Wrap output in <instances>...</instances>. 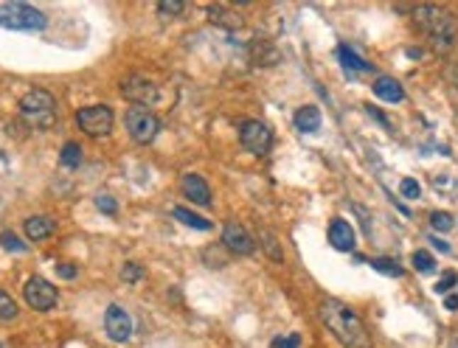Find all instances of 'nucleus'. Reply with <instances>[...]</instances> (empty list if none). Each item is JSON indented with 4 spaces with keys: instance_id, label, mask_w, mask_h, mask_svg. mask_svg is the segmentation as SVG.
I'll use <instances>...</instances> for the list:
<instances>
[{
    "instance_id": "nucleus-1",
    "label": "nucleus",
    "mask_w": 458,
    "mask_h": 348,
    "mask_svg": "<svg viewBox=\"0 0 458 348\" xmlns=\"http://www.w3.org/2000/svg\"><path fill=\"white\" fill-rule=\"evenodd\" d=\"M318 318L320 323L332 332V337L343 348H374L372 335L366 329V323L357 318V312L352 306H346L343 301L335 298H323L318 303Z\"/></svg>"
},
{
    "instance_id": "nucleus-2",
    "label": "nucleus",
    "mask_w": 458,
    "mask_h": 348,
    "mask_svg": "<svg viewBox=\"0 0 458 348\" xmlns=\"http://www.w3.org/2000/svg\"><path fill=\"white\" fill-rule=\"evenodd\" d=\"M413 20H416L419 31L428 34L436 54H450L453 51L458 26L456 17L447 9H442V6H419V9H413Z\"/></svg>"
},
{
    "instance_id": "nucleus-3",
    "label": "nucleus",
    "mask_w": 458,
    "mask_h": 348,
    "mask_svg": "<svg viewBox=\"0 0 458 348\" xmlns=\"http://www.w3.org/2000/svg\"><path fill=\"white\" fill-rule=\"evenodd\" d=\"M20 116L28 127L34 130H48L54 121H57V101L48 90H28L23 99H20Z\"/></svg>"
},
{
    "instance_id": "nucleus-4",
    "label": "nucleus",
    "mask_w": 458,
    "mask_h": 348,
    "mask_svg": "<svg viewBox=\"0 0 458 348\" xmlns=\"http://www.w3.org/2000/svg\"><path fill=\"white\" fill-rule=\"evenodd\" d=\"M48 26V17L28 6V3H3L0 6V28L9 31H43Z\"/></svg>"
},
{
    "instance_id": "nucleus-5",
    "label": "nucleus",
    "mask_w": 458,
    "mask_h": 348,
    "mask_svg": "<svg viewBox=\"0 0 458 348\" xmlns=\"http://www.w3.org/2000/svg\"><path fill=\"white\" fill-rule=\"evenodd\" d=\"M124 127H127V133L133 135L135 143H152L155 135L160 133V121H157V116H155L150 107H130L127 110V116H124Z\"/></svg>"
},
{
    "instance_id": "nucleus-6",
    "label": "nucleus",
    "mask_w": 458,
    "mask_h": 348,
    "mask_svg": "<svg viewBox=\"0 0 458 348\" xmlns=\"http://www.w3.org/2000/svg\"><path fill=\"white\" fill-rule=\"evenodd\" d=\"M77 124L82 133L101 138L113 133V110L107 104H93V107H82L77 113Z\"/></svg>"
},
{
    "instance_id": "nucleus-7",
    "label": "nucleus",
    "mask_w": 458,
    "mask_h": 348,
    "mask_svg": "<svg viewBox=\"0 0 458 348\" xmlns=\"http://www.w3.org/2000/svg\"><path fill=\"white\" fill-rule=\"evenodd\" d=\"M121 93H124V99L133 101L135 107H150V104H155V101L160 99L157 84L150 82L147 76H141V73H133V76L121 79Z\"/></svg>"
},
{
    "instance_id": "nucleus-8",
    "label": "nucleus",
    "mask_w": 458,
    "mask_h": 348,
    "mask_svg": "<svg viewBox=\"0 0 458 348\" xmlns=\"http://www.w3.org/2000/svg\"><path fill=\"white\" fill-rule=\"evenodd\" d=\"M239 143L250 152V155H267L270 152V146H273V133H270V127L267 124H262V121H242V127H239Z\"/></svg>"
},
{
    "instance_id": "nucleus-9",
    "label": "nucleus",
    "mask_w": 458,
    "mask_h": 348,
    "mask_svg": "<svg viewBox=\"0 0 458 348\" xmlns=\"http://www.w3.org/2000/svg\"><path fill=\"white\" fill-rule=\"evenodd\" d=\"M23 295H26V303L31 309H37V312H48V309L57 306V289H54V284H48V281L40 279V276L26 281Z\"/></svg>"
},
{
    "instance_id": "nucleus-10",
    "label": "nucleus",
    "mask_w": 458,
    "mask_h": 348,
    "mask_svg": "<svg viewBox=\"0 0 458 348\" xmlns=\"http://www.w3.org/2000/svg\"><path fill=\"white\" fill-rule=\"evenodd\" d=\"M104 332H107L110 340L127 343L130 335H133V318H130V312L124 306H118V303H110L107 312H104Z\"/></svg>"
},
{
    "instance_id": "nucleus-11",
    "label": "nucleus",
    "mask_w": 458,
    "mask_h": 348,
    "mask_svg": "<svg viewBox=\"0 0 458 348\" xmlns=\"http://www.w3.org/2000/svg\"><path fill=\"white\" fill-rule=\"evenodd\" d=\"M223 245L228 247L230 253H239V256H250L256 250L250 233L242 225H236V222H225V228H223Z\"/></svg>"
},
{
    "instance_id": "nucleus-12",
    "label": "nucleus",
    "mask_w": 458,
    "mask_h": 348,
    "mask_svg": "<svg viewBox=\"0 0 458 348\" xmlns=\"http://www.w3.org/2000/svg\"><path fill=\"white\" fill-rule=\"evenodd\" d=\"M180 189H183V194H186L189 203L203 206V208L211 206V189H208V183L200 174H186L183 183H180Z\"/></svg>"
},
{
    "instance_id": "nucleus-13",
    "label": "nucleus",
    "mask_w": 458,
    "mask_h": 348,
    "mask_svg": "<svg viewBox=\"0 0 458 348\" xmlns=\"http://www.w3.org/2000/svg\"><path fill=\"white\" fill-rule=\"evenodd\" d=\"M329 245L340 253H352L354 250V228L346 219H332L329 222Z\"/></svg>"
},
{
    "instance_id": "nucleus-14",
    "label": "nucleus",
    "mask_w": 458,
    "mask_h": 348,
    "mask_svg": "<svg viewBox=\"0 0 458 348\" xmlns=\"http://www.w3.org/2000/svg\"><path fill=\"white\" fill-rule=\"evenodd\" d=\"M23 230H26V236H28L31 242H43V239L54 236L57 222H54L51 216H28V219L23 222Z\"/></svg>"
},
{
    "instance_id": "nucleus-15",
    "label": "nucleus",
    "mask_w": 458,
    "mask_h": 348,
    "mask_svg": "<svg viewBox=\"0 0 458 348\" xmlns=\"http://www.w3.org/2000/svg\"><path fill=\"white\" fill-rule=\"evenodd\" d=\"M374 96L382 99V101H388V104H399V101L405 99V90H402V84H399L396 79L380 76V79L374 82Z\"/></svg>"
},
{
    "instance_id": "nucleus-16",
    "label": "nucleus",
    "mask_w": 458,
    "mask_h": 348,
    "mask_svg": "<svg viewBox=\"0 0 458 348\" xmlns=\"http://www.w3.org/2000/svg\"><path fill=\"white\" fill-rule=\"evenodd\" d=\"M296 127L301 133H318L320 130V110L315 104H306L296 113Z\"/></svg>"
},
{
    "instance_id": "nucleus-17",
    "label": "nucleus",
    "mask_w": 458,
    "mask_h": 348,
    "mask_svg": "<svg viewBox=\"0 0 458 348\" xmlns=\"http://www.w3.org/2000/svg\"><path fill=\"white\" fill-rule=\"evenodd\" d=\"M208 17H211L217 26H225V28H239V26H242V17L233 14V11H228L225 6H211V9H208Z\"/></svg>"
},
{
    "instance_id": "nucleus-18",
    "label": "nucleus",
    "mask_w": 458,
    "mask_h": 348,
    "mask_svg": "<svg viewBox=\"0 0 458 348\" xmlns=\"http://www.w3.org/2000/svg\"><path fill=\"white\" fill-rule=\"evenodd\" d=\"M174 219H180L183 225H189V228H194V230H211V222L206 219V216H197L194 211L189 208H174Z\"/></svg>"
},
{
    "instance_id": "nucleus-19",
    "label": "nucleus",
    "mask_w": 458,
    "mask_h": 348,
    "mask_svg": "<svg viewBox=\"0 0 458 348\" xmlns=\"http://www.w3.org/2000/svg\"><path fill=\"white\" fill-rule=\"evenodd\" d=\"M337 57H340V62H343V68L346 70H354V73H366V70H372V65L366 62V60H360L354 51H349L346 45H340L337 48Z\"/></svg>"
},
{
    "instance_id": "nucleus-20",
    "label": "nucleus",
    "mask_w": 458,
    "mask_h": 348,
    "mask_svg": "<svg viewBox=\"0 0 458 348\" xmlns=\"http://www.w3.org/2000/svg\"><path fill=\"white\" fill-rule=\"evenodd\" d=\"M259 242H262V250H264L273 262H284V250H281L279 239H276L270 230H262V233H259Z\"/></svg>"
},
{
    "instance_id": "nucleus-21",
    "label": "nucleus",
    "mask_w": 458,
    "mask_h": 348,
    "mask_svg": "<svg viewBox=\"0 0 458 348\" xmlns=\"http://www.w3.org/2000/svg\"><path fill=\"white\" fill-rule=\"evenodd\" d=\"M60 160H62V166L65 169H77L79 163H82V146L79 143H65L62 146V152H60Z\"/></svg>"
},
{
    "instance_id": "nucleus-22",
    "label": "nucleus",
    "mask_w": 458,
    "mask_h": 348,
    "mask_svg": "<svg viewBox=\"0 0 458 348\" xmlns=\"http://www.w3.org/2000/svg\"><path fill=\"white\" fill-rule=\"evenodd\" d=\"M430 225H433V230L447 233V230H453V216L447 211H433L430 213Z\"/></svg>"
},
{
    "instance_id": "nucleus-23",
    "label": "nucleus",
    "mask_w": 458,
    "mask_h": 348,
    "mask_svg": "<svg viewBox=\"0 0 458 348\" xmlns=\"http://www.w3.org/2000/svg\"><path fill=\"white\" fill-rule=\"evenodd\" d=\"M413 267L419 270V273H433L436 270V259L430 256V253H425V250H419V253H413Z\"/></svg>"
},
{
    "instance_id": "nucleus-24",
    "label": "nucleus",
    "mask_w": 458,
    "mask_h": 348,
    "mask_svg": "<svg viewBox=\"0 0 458 348\" xmlns=\"http://www.w3.org/2000/svg\"><path fill=\"white\" fill-rule=\"evenodd\" d=\"M17 318V303L14 298H9L3 289H0V320H14Z\"/></svg>"
},
{
    "instance_id": "nucleus-25",
    "label": "nucleus",
    "mask_w": 458,
    "mask_h": 348,
    "mask_svg": "<svg viewBox=\"0 0 458 348\" xmlns=\"http://www.w3.org/2000/svg\"><path fill=\"white\" fill-rule=\"evenodd\" d=\"M121 279L127 281V284H135V281L144 279V267L135 264V262H127V264L121 267Z\"/></svg>"
},
{
    "instance_id": "nucleus-26",
    "label": "nucleus",
    "mask_w": 458,
    "mask_h": 348,
    "mask_svg": "<svg viewBox=\"0 0 458 348\" xmlns=\"http://www.w3.org/2000/svg\"><path fill=\"white\" fill-rule=\"evenodd\" d=\"M399 191H402V197H408V200H419V194H422L419 183H416V180H410V177H405V180H402Z\"/></svg>"
},
{
    "instance_id": "nucleus-27",
    "label": "nucleus",
    "mask_w": 458,
    "mask_h": 348,
    "mask_svg": "<svg viewBox=\"0 0 458 348\" xmlns=\"http://www.w3.org/2000/svg\"><path fill=\"white\" fill-rule=\"evenodd\" d=\"M0 245L6 247V250H14V253H20V250H26V245L11 233V230H6V233H0Z\"/></svg>"
},
{
    "instance_id": "nucleus-28",
    "label": "nucleus",
    "mask_w": 458,
    "mask_h": 348,
    "mask_svg": "<svg viewBox=\"0 0 458 348\" xmlns=\"http://www.w3.org/2000/svg\"><path fill=\"white\" fill-rule=\"evenodd\" d=\"M374 267L385 276H402V267L396 262H391V259H374Z\"/></svg>"
},
{
    "instance_id": "nucleus-29",
    "label": "nucleus",
    "mask_w": 458,
    "mask_h": 348,
    "mask_svg": "<svg viewBox=\"0 0 458 348\" xmlns=\"http://www.w3.org/2000/svg\"><path fill=\"white\" fill-rule=\"evenodd\" d=\"M183 9H186L183 0H160V3H157V11H160V14H180Z\"/></svg>"
},
{
    "instance_id": "nucleus-30",
    "label": "nucleus",
    "mask_w": 458,
    "mask_h": 348,
    "mask_svg": "<svg viewBox=\"0 0 458 348\" xmlns=\"http://www.w3.org/2000/svg\"><path fill=\"white\" fill-rule=\"evenodd\" d=\"M96 206H99V211H104V213H110V216L118 211L116 200H113V197H107V194H99V197H96Z\"/></svg>"
},
{
    "instance_id": "nucleus-31",
    "label": "nucleus",
    "mask_w": 458,
    "mask_h": 348,
    "mask_svg": "<svg viewBox=\"0 0 458 348\" xmlns=\"http://www.w3.org/2000/svg\"><path fill=\"white\" fill-rule=\"evenodd\" d=\"M298 343H301V337H298V335H290V340H276L273 346L276 348H298Z\"/></svg>"
},
{
    "instance_id": "nucleus-32",
    "label": "nucleus",
    "mask_w": 458,
    "mask_h": 348,
    "mask_svg": "<svg viewBox=\"0 0 458 348\" xmlns=\"http://www.w3.org/2000/svg\"><path fill=\"white\" fill-rule=\"evenodd\" d=\"M57 273H60V276H62V279H77V267H74V264H60V267H57Z\"/></svg>"
},
{
    "instance_id": "nucleus-33",
    "label": "nucleus",
    "mask_w": 458,
    "mask_h": 348,
    "mask_svg": "<svg viewBox=\"0 0 458 348\" xmlns=\"http://www.w3.org/2000/svg\"><path fill=\"white\" fill-rule=\"evenodd\" d=\"M456 281H458V279L453 276V273H450V276H445V279L436 284V292H447V289H450V286H453Z\"/></svg>"
},
{
    "instance_id": "nucleus-34",
    "label": "nucleus",
    "mask_w": 458,
    "mask_h": 348,
    "mask_svg": "<svg viewBox=\"0 0 458 348\" xmlns=\"http://www.w3.org/2000/svg\"><path fill=\"white\" fill-rule=\"evenodd\" d=\"M366 110H369V113H372V116H374V118H377V121H380L382 127H385V130H388V127H391V124H388V118H385V116H382L380 110H374V107H372V104H369V107H366Z\"/></svg>"
},
{
    "instance_id": "nucleus-35",
    "label": "nucleus",
    "mask_w": 458,
    "mask_h": 348,
    "mask_svg": "<svg viewBox=\"0 0 458 348\" xmlns=\"http://www.w3.org/2000/svg\"><path fill=\"white\" fill-rule=\"evenodd\" d=\"M445 306H447V309H458V295H450V298L445 301Z\"/></svg>"
},
{
    "instance_id": "nucleus-36",
    "label": "nucleus",
    "mask_w": 458,
    "mask_h": 348,
    "mask_svg": "<svg viewBox=\"0 0 458 348\" xmlns=\"http://www.w3.org/2000/svg\"><path fill=\"white\" fill-rule=\"evenodd\" d=\"M433 247H439L442 253H450V245H445V242H439V239H433Z\"/></svg>"
}]
</instances>
